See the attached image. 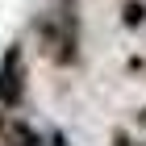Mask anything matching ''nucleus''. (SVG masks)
<instances>
[{
  "label": "nucleus",
  "mask_w": 146,
  "mask_h": 146,
  "mask_svg": "<svg viewBox=\"0 0 146 146\" xmlns=\"http://www.w3.org/2000/svg\"><path fill=\"white\" fill-rule=\"evenodd\" d=\"M121 25L125 29H142L146 25V0H125L121 4Z\"/></svg>",
  "instance_id": "obj_3"
},
{
  "label": "nucleus",
  "mask_w": 146,
  "mask_h": 146,
  "mask_svg": "<svg viewBox=\"0 0 146 146\" xmlns=\"http://www.w3.org/2000/svg\"><path fill=\"white\" fill-rule=\"evenodd\" d=\"M50 4H79V0H50Z\"/></svg>",
  "instance_id": "obj_4"
},
{
  "label": "nucleus",
  "mask_w": 146,
  "mask_h": 146,
  "mask_svg": "<svg viewBox=\"0 0 146 146\" xmlns=\"http://www.w3.org/2000/svg\"><path fill=\"white\" fill-rule=\"evenodd\" d=\"M25 54H21V46L13 42L4 54H0V109L13 113L17 104L25 100Z\"/></svg>",
  "instance_id": "obj_2"
},
{
  "label": "nucleus",
  "mask_w": 146,
  "mask_h": 146,
  "mask_svg": "<svg viewBox=\"0 0 146 146\" xmlns=\"http://www.w3.org/2000/svg\"><path fill=\"white\" fill-rule=\"evenodd\" d=\"M34 34L42 54L54 67H75L84 58V17L79 4H46L34 17Z\"/></svg>",
  "instance_id": "obj_1"
}]
</instances>
